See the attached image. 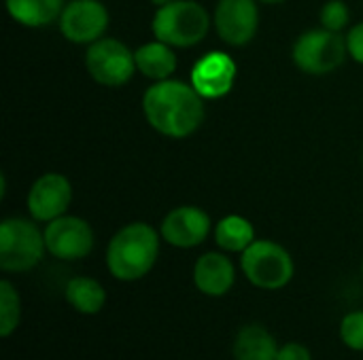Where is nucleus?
Returning <instances> with one entry per match:
<instances>
[{
	"label": "nucleus",
	"mask_w": 363,
	"mask_h": 360,
	"mask_svg": "<svg viewBox=\"0 0 363 360\" xmlns=\"http://www.w3.org/2000/svg\"><path fill=\"white\" fill-rule=\"evenodd\" d=\"M72 202V185L60 172H47L38 176L26 197L28 212L34 221L49 223L62 214H66Z\"/></svg>",
	"instance_id": "obj_11"
},
{
	"label": "nucleus",
	"mask_w": 363,
	"mask_h": 360,
	"mask_svg": "<svg viewBox=\"0 0 363 360\" xmlns=\"http://www.w3.org/2000/svg\"><path fill=\"white\" fill-rule=\"evenodd\" d=\"M85 68L91 79L104 87H121L138 70L134 51L125 42L104 36L87 47Z\"/></svg>",
	"instance_id": "obj_7"
},
{
	"label": "nucleus",
	"mask_w": 363,
	"mask_h": 360,
	"mask_svg": "<svg viewBox=\"0 0 363 360\" xmlns=\"http://www.w3.org/2000/svg\"><path fill=\"white\" fill-rule=\"evenodd\" d=\"M47 252L60 261H79L94 250V229L87 221L70 214H62L45 227Z\"/></svg>",
	"instance_id": "obj_8"
},
{
	"label": "nucleus",
	"mask_w": 363,
	"mask_h": 360,
	"mask_svg": "<svg viewBox=\"0 0 363 360\" xmlns=\"http://www.w3.org/2000/svg\"><path fill=\"white\" fill-rule=\"evenodd\" d=\"M362 276H363V263H362Z\"/></svg>",
	"instance_id": "obj_27"
},
{
	"label": "nucleus",
	"mask_w": 363,
	"mask_h": 360,
	"mask_svg": "<svg viewBox=\"0 0 363 360\" xmlns=\"http://www.w3.org/2000/svg\"><path fill=\"white\" fill-rule=\"evenodd\" d=\"M208 11L196 0H172L157 6L153 15V36L170 47H194L204 40L211 28Z\"/></svg>",
	"instance_id": "obj_3"
},
{
	"label": "nucleus",
	"mask_w": 363,
	"mask_h": 360,
	"mask_svg": "<svg viewBox=\"0 0 363 360\" xmlns=\"http://www.w3.org/2000/svg\"><path fill=\"white\" fill-rule=\"evenodd\" d=\"M319 19H321L323 28H328L332 32H340L349 25L351 11L345 0H328L319 11Z\"/></svg>",
	"instance_id": "obj_21"
},
{
	"label": "nucleus",
	"mask_w": 363,
	"mask_h": 360,
	"mask_svg": "<svg viewBox=\"0 0 363 360\" xmlns=\"http://www.w3.org/2000/svg\"><path fill=\"white\" fill-rule=\"evenodd\" d=\"M143 112L157 134L187 138L204 121V98L191 83L177 79L155 81L143 95Z\"/></svg>",
	"instance_id": "obj_1"
},
{
	"label": "nucleus",
	"mask_w": 363,
	"mask_h": 360,
	"mask_svg": "<svg viewBox=\"0 0 363 360\" xmlns=\"http://www.w3.org/2000/svg\"><path fill=\"white\" fill-rule=\"evenodd\" d=\"M136 57V68L143 76L151 79V81H166L174 74L177 70V55L172 51L170 45L162 42V40H151L140 45L134 51Z\"/></svg>",
	"instance_id": "obj_16"
},
{
	"label": "nucleus",
	"mask_w": 363,
	"mask_h": 360,
	"mask_svg": "<svg viewBox=\"0 0 363 360\" xmlns=\"http://www.w3.org/2000/svg\"><path fill=\"white\" fill-rule=\"evenodd\" d=\"M236 282V267L223 252H204L194 265V284L206 297H223Z\"/></svg>",
	"instance_id": "obj_14"
},
{
	"label": "nucleus",
	"mask_w": 363,
	"mask_h": 360,
	"mask_svg": "<svg viewBox=\"0 0 363 360\" xmlns=\"http://www.w3.org/2000/svg\"><path fill=\"white\" fill-rule=\"evenodd\" d=\"M47 252L45 233L28 219H4L0 225V269L26 274L34 269Z\"/></svg>",
	"instance_id": "obj_4"
},
{
	"label": "nucleus",
	"mask_w": 363,
	"mask_h": 360,
	"mask_svg": "<svg viewBox=\"0 0 363 360\" xmlns=\"http://www.w3.org/2000/svg\"><path fill=\"white\" fill-rule=\"evenodd\" d=\"M160 233L174 248H196L211 233V216L198 206H177L164 216Z\"/></svg>",
	"instance_id": "obj_13"
},
{
	"label": "nucleus",
	"mask_w": 363,
	"mask_h": 360,
	"mask_svg": "<svg viewBox=\"0 0 363 360\" xmlns=\"http://www.w3.org/2000/svg\"><path fill=\"white\" fill-rule=\"evenodd\" d=\"M277 360H313L311 356V350L298 342H289L285 346L279 348V356Z\"/></svg>",
	"instance_id": "obj_24"
},
{
	"label": "nucleus",
	"mask_w": 363,
	"mask_h": 360,
	"mask_svg": "<svg viewBox=\"0 0 363 360\" xmlns=\"http://www.w3.org/2000/svg\"><path fill=\"white\" fill-rule=\"evenodd\" d=\"M9 15L26 28H43L60 19L64 0H4Z\"/></svg>",
	"instance_id": "obj_18"
},
{
	"label": "nucleus",
	"mask_w": 363,
	"mask_h": 360,
	"mask_svg": "<svg viewBox=\"0 0 363 360\" xmlns=\"http://www.w3.org/2000/svg\"><path fill=\"white\" fill-rule=\"evenodd\" d=\"M240 269L245 278L262 291H281L296 274L289 250L272 240H255L240 252Z\"/></svg>",
	"instance_id": "obj_5"
},
{
	"label": "nucleus",
	"mask_w": 363,
	"mask_h": 360,
	"mask_svg": "<svg viewBox=\"0 0 363 360\" xmlns=\"http://www.w3.org/2000/svg\"><path fill=\"white\" fill-rule=\"evenodd\" d=\"M255 240V227L240 214H228L215 225V242L223 252H245Z\"/></svg>",
	"instance_id": "obj_19"
},
{
	"label": "nucleus",
	"mask_w": 363,
	"mask_h": 360,
	"mask_svg": "<svg viewBox=\"0 0 363 360\" xmlns=\"http://www.w3.org/2000/svg\"><path fill=\"white\" fill-rule=\"evenodd\" d=\"M160 236L151 225L136 221L121 227L106 246L108 274L119 282L145 278L160 257Z\"/></svg>",
	"instance_id": "obj_2"
},
{
	"label": "nucleus",
	"mask_w": 363,
	"mask_h": 360,
	"mask_svg": "<svg viewBox=\"0 0 363 360\" xmlns=\"http://www.w3.org/2000/svg\"><path fill=\"white\" fill-rule=\"evenodd\" d=\"M151 4H155V6H164V4H168V2H172V0H149Z\"/></svg>",
	"instance_id": "obj_25"
},
{
	"label": "nucleus",
	"mask_w": 363,
	"mask_h": 360,
	"mask_svg": "<svg viewBox=\"0 0 363 360\" xmlns=\"http://www.w3.org/2000/svg\"><path fill=\"white\" fill-rule=\"evenodd\" d=\"M257 2H262V4H281L285 0H257Z\"/></svg>",
	"instance_id": "obj_26"
},
{
	"label": "nucleus",
	"mask_w": 363,
	"mask_h": 360,
	"mask_svg": "<svg viewBox=\"0 0 363 360\" xmlns=\"http://www.w3.org/2000/svg\"><path fill=\"white\" fill-rule=\"evenodd\" d=\"M279 344L264 325H245L232 344L234 360H277Z\"/></svg>",
	"instance_id": "obj_15"
},
{
	"label": "nucleus",
	"mask_w": 363,
	"mask_h": 360,
	"mask_svg": "<svg viewBox=\"0 0 363 360\" xmlns=\"http://www.w3.org/2000/svg\"><path fill=\"white\" fill-rule=\"evenodd\" d=\"M213 23L223 42L232 47L251 42L259 25L257 0H219L213 13Z\"/></svg>",
	"instance_id": "obj_10"
},
{
	"label": "nucleus",
	"mask_w": 363,
	"mask_h": 360,
	"mask_svg": "<svg viewBox=\"0 0 363 360\" xmlns=\"http://www.w3.org/2000/svg\"><path fill=\"white\" fill-rule=\"evenodd\" d=\"M64 297L68 301V306L85 316H94L98 314L104 303H106V291L104 286L89 276H74L68 280Z\"/></svg>",
	"instance_id": "obj_17"
},
{
	"label": "nucleus",
	"mask_w": 363,
	"mask_h": 360,
	"mask_svg": "<svg viewBox=\"0 0 363 360\" xmlns=\"http://www.w3.org/2000/svg\"><path fill=\"white\" fill-rule=\"evenodd\" d=\"M340 339L347 348L363 352V310L349 312L340 320Z\"/></svg>",
	"instance_id": "obj_22"
},
{
	"label": "nucleus",
	"mask_w": 363,
	"mask_h": 360,
	"mask_svg": "<svg viewBox=\"0 0 363 360\" xmlns=\"http://www.w3.org/2000/svg\"><path fill=\"white\" fill-rule=\"evenodd\" d=\"M236 74V62L228 53L211 51L194 64L189 83L204 100H217L232 91Z\"/></svg>",
	"instance_id": "obj_12"
},
{
	"label": "nucleus",
	"mask_w": 363,
	"mask_h": 360,
	"mask_svg": "<svg viewBox=\"0 0 363 360\" xmlns=\"http://www.w3.org/2000/svg\"><path fill=\"white\" fill-rule=\"evenodd\" d=\"M21 323V299L9 280H0V337H11Z\"/></svg>",
	"instance_id": "obj_20"
},
{
	"label": "nucleus",
	"mask_w": 363,
	"mask_h": 360,
	"mask_svg": "<svg viewBox=\"0 0 363 360\" xmlns=\"http://www.w3.org/2000/svg\"><path fill=\"white\" fill-rule=\"evenodd\" d=\"M347 49H349V55L363 66V21L353 25L347 34Z\"/></svg>",
	"instance_id": "obj_23"
},
{
	"label": "nucleus",
	"mask_w": 363,
	"mask_h": 360,
	"mask_svg": "<svg viewBox=\"0 0 363 360\" xmlns=\"http://www.w3.org/2000/svg\"><path fill=\"white\" fill-rule=\"evenodd\" d=\"M60 32L77 45H91L108 28V11L98 0H70L60 15Z\"/></svg>",
	"instance_id": "obj_9"
},
{
	"label": "nucleus",
	"mask_w": 363,
	"mask_h": 360,
	"mask_svg": "<svg viewBox=\"0 0 363 360\" xmlns=\"http://www.w3.org/2000/svg\"><path fill=\"white\" fill-rule=\"evenodd\" d=\"M347 38L328 28H315L298 36L291 49L294 64L306 74H330L347 59Z\"/></svg>",
	"instance_id": "obj_6"
}]
</instances>
